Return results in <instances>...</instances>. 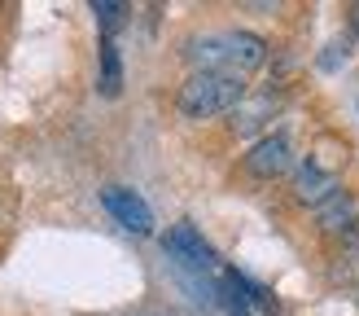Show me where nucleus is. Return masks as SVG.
<instances>
[{
    "label": "nucleus",
    "mask_w": 359,
    "mask_h": 316,
    "mask_svg": "<svg viewBox=\"0 0 359 316\" xmlns=\"http://www.w3.org/2000/svg\"><path fill=\"white\" fill-rule=\"evenodd\" d=\"M245 97V84L237 75H219V70H193L180 84V114L184 119H215V114H232V105Z\"/></svg>",
    "instance_id": "1"
},
{
    "label": "nucleus",
    "mask_w": 359,
    "mask_h": 316,
    "mask_svg": "<svg viewBox=\"0 0 359 316\" xmlns=\"http://www.w3.org/2000/svg\"><path fill=\"white\" fill-rule=\"evenodd\" d=\"M101 202H105V211L128 228V233H136V237H149L154 233V211H149V202L140 198L136 189H123V185H110V189H101Z\"/></svg>",
    "instance_id": "2"
},
{
    "label": "nucleus",
    "mask_w": 359,
    "mask_h": 316,
    "mask_svg": "<svg viewBox=\"0 0 359 316\" xmlns=\"http://www.w3.org/2000/svg\"><path fill=\"white\" fill-rule=\"evenodd\" d=\"M290 167H294V140L285 132L263 136L259 145L245 154V171L255 176V180H276V176H285Z\"/></svg>",
    "instance_id": "3"
},
{
    "label": "nucleus",
    "mask_w": 359,
    "mask_h": 316,
    "mask_svg": "<svg viewBox=\"0 0 359 316\" xmlns=\"http://www.w3.org/2000/svg\"><path fill=\"white\" fill-rule=\"evenodd\" d=\"M280 105H285V97H280V93H272V88H263V93H255V97H241L237 105H232V132L250 136V132L267 128Z\"/></svg>",
    "instance_id": "4"
},
{
    "label": "nucleus",
    "mask_w": 359,
    "mask_h": 316,
    "mask_svg": "<svg viewBox=\"0 0 359 316\" xmlns=\"http://www.w3.org/2000/svg\"><path fill=\"white\" fill-rule=\"evenodd\" d=\"M224 44H228V75L237 79H245L250 70L267 62V40L255 31H224Z\"/></svg>",
    "instance_id": "5"
},
{
    "label": "nucleus",
    "mask_w": 359,
    "mask_h": 316,
    "mask_svg": "<svg viewBox=\"0 0 359 316\" xmlns=\"http://www.w3.org/2000/svg\"><path fill=\"white\" fill-rule=\"evenodd\" d=\"M333 193H337V176H333L325 163L307 158V163L294 171V198H298L302 206H325Z\"/></svg>",
    "instance_id": "6"
},
{
    "label": "nucleus",
    "mask_w": 359,
    "mask_h": 316,
    "mask_svg": "<svg viewBox=\"0 0 359 316\" xmlns=\"http://www.w3.org/2000/svg\"><path fill=\"white\" fill-rule=\"evenodd\" d=\"M320 228L333 237H359V202L351 198V193L337 189L333 198L320 206Z\"/></svg>",
    "instance_id": "7"
},
{
    "label": "nucleus",
    "mask_w": 359,
    "mask_h": 316,
    "mask_svg": "<svg viewBox=\"0 0 359 316\" xmlns=\"http://www.w3.org/2000/svg\"><path fill=\"white\" fill-rule=\"evenodd\" d=\"M184 58L197 70H219V75H228V44H224V35H193V40H184Z\"/></svg>",
    "instance_id": "8"
},
{
    "label": "nucleus",
    "mask_w": 359,
    "mask_h": 316,
    "mask_svg": "<svg viewBox=\"0 0 359 316\" xmlns=\"http://www.w3.org/2000/svg\"><path fill=\"white\" fill-rule=\"evenodd\" d=\"M101 97H118V88H123V62H118V44L114 40H101Z\"/></svg>",
    "instance_id": "9"
},
{
    "label": "nucleus",
    "mask_w": 359,
    "mask_h": 316,
    "mask_svg": "<svg viewBox=\"0 0 359 316\" xmlns=\"http://www.w3.org/2000/svg\"><path fill=\"white\" fill-rule=\"evenodd\" d=\"M93 13H97V27H101V40H114V31L128 22V5H123V0H97L93 5Z\"/></svg>",
    "instance_id": "10"
},
{
    "label": "nucleus",
    "mask_w": 359,
    "mask_h": 316,
    "mask_svg": "<svg viewBox=\"0 0 359 316\" xmlns=\"http://www.w3.org/2000/svg\"><path fill=\"white\" fill-rule=\"evenodd\" d=\"M351 58V48L346 44H329V53H320V70H337V66H346Z\"/></svg>",
    "instance_id": "11"
},
{
    "label": "nucleus",
    "mask_w": 359,
    "mask_h": 316,
    "mask_svg": "<svg viewBox=\"0 0 359 316\" xmlns=\"http://www.w3.org/2000/svg\"><path fill=\"white\" fill-rule=\"evenodd\" d=\"M351 27H355V35H359V5L351 9Z\"/></svg>",
    "instance_id": "12"
}]
</instances>
